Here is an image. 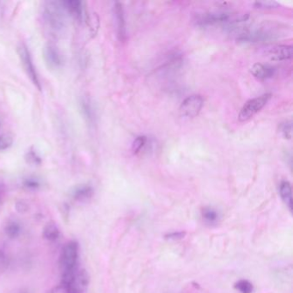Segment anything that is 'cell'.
Here are the masks:
<instances>
[{
  "mask_svg": "<svg viewBox=\"0 0 293 293\" xmlns=\"http://www.w3.org/2000/svg\"><path fill=\"white\" fill-rule=\"evenodd\" d=\"M114 14H115V22L117 27V36L120 41H123L126 40V22L124 16L123 6L122 4L116 2L114 6Z\"/></svg>",
  "mask_w": 293,
  "mask_h": 293,
  "instance_id": "obj_7",
  "label": "cell"
},
{
  "mask_svg": "<svg viewBox=\"0 0 293 293\" xmlns=\"http://www.w3.org/2000/svg\"><path fill=\"white\" fill-rule=\"evenodd\" d=\"M61 2L47 1L43 6L42 16L45 23L50 31L55 33H60L65 27V15Z\"/></svg>",
  "mask_w": 293,
  "mask_h": 293,
  "instance_id": "obj_1",
  "label": "cell"
},
{
  "mask_svg": "<svg viewBox=\"0 0 293 293\" xmlns=\"http://www.w3.org/2000/svg\"><path fill=\"white\" fill-rule=\"evenodd\" d=\"M280 194L283 201L285 203L288 208L291 211L292 210V195H291V186L289 181H284L280 183Z\"/></svg>",
  "mask_w": 293,
  "mask_h": 293,
  "instance_id": "obj_16",
  "label": "cell"
},
{
  "mask_svg": "<svg viewBox=\"0 0 293 293\" xmlns=\"http://www.w3.org/2000/svg\"><path fill=\"white\" fill-rule=\"evenodd\" d=\"M47 293H68V290L63 285L60 284L59 285H55V287H52V289H50Z\"/></svg>",
  "mask_w": 293,
  "mask_h": 293,
  "instance_id": "obj_26",
  "label": "cell"
},
{
  "mask_svg": "<svg viewBox=\"0 0 293 293\" xmlns=\"http://www.w3.org/2000/svg\"><path fill=\"white\" fill-rule=\"evenodd\" d=\"M68 293H78L77 291H74V290H68Z\"/></svg>",
  "mask_w": 293,
  "mask_h": 293,
  "instance_id": "obj_28",
  "label": "cell"
},
{
  "mask_svg": "<svg viewBox=\"0 0 293 293\" xmlns=\"http://www.w3.org/2000/svg\"><path fill=\"white\" fill-rule=\"evenodd\" d=\"M60 233L61 232L57 224L55 221H49L43 227L42 236L47 241L55 242L59 238Z\"/></svg>",
  "mask_w": 293,
  "mask_h": 293,
  "instance_id": "obj_13",
  "label": "cell"
},
{
  "mask_svg": "<svg viewBox=\"0 0 293 293\" xmlns=\"http://www.w3.org/2000/svg\"><path fill=\"white\" fill-rule=\"evenodd\" d=\"M269 56L273 61H287L292 57V47L287 45L275 46L269 50Z\"/></svg>",
  "mask_w": 293,
  "mask_h": 293,
  "instance_id": "obj_9",
  "label": "cell"
},
{
  "mask_svg": "<svg viewBox=\"0 0 293 293\" xmlns=\"http://www.w3.org/2000/svg\"><path fill=\"white\" fill-rule=\"evenodd\" d=\"M270 98H271V94H264L262 96L247 101L239 113V121L245 122L250 120L254 115H256L259 111L266 106Z\"/></svg>",
  "mask_w": 293,
  "mask_h": 293,
  "instance_id": "obj_3",
  "label": "cell"
},
{
  "mask_svg": "<svg viewBox=\"0 0 293 293\" xmlns=\"http://www.w3.org/2000/svg\"><path fill=\"white\" fill-rule=\"evenodd\" d=\"M79 248L76 241H70L65 244L60 257L61 272L71 271L77 269Z\"/></svg>",
  "mask_w": 293,
  "mask_h": 293,
  "instance_id": "obj_2",
  "label": "cell"
},
{
  "mask_svg": "<svg viewBox=\"0 0 293 293\" xmlns=\"http://www.w3.org/2000/svg\"><path fill=\"white\" fill-rule=\"evenodd\" d=\"M44 61L47 67L52 70H57L62 66V59L57 48L51 44H48L43 49Z\"/></svg>",
  "mask_w": 293,
  "mask_h": 293,
  "instance_id": "obj_6",
  "label": "cell"
},
{
  "mask_svg": "<svg viewBox=\"0 0 293 293\" xmlns=\"http://www.w3.org/2000/svg\"><path fill=\"white\" fill-rule=\"evenodd\" d=\"M250 72L254 77L258 79L265 80L274 77L275 69L269 65L261 63H255L250 69Z\"/></svg>",
  "mask_w": 293,
  "mask_h": 293,
  "instance_id": "obj_10",
  "label": "cell"
},
{
  "mask_svg": "<svg viewBox=\"0 0 293 293\" xmlns=\"http://www.w3.org/2000/svg\"><path fill=\"white\" fill-rule=\"evenodd\" d=\"M280 131L282 134L284 138L290 140V138H291V123L290 122H285V123L281 124L280 126Z\"/></svg>",
  "mask_w": 293,
  "mask_h": 293,
  "instance_id": "obj_25",
  "label": "cell"
},
{
  "mask_svg": "<svg viewBox=\"0 0 293 293\" xmlns=\"http://www.w3.org/2000/svg\"><path fill=\"white\" fill-rule=\"evenodd\" d=\"M236 288L241 293H252L253 285L248 280H240L236 284Z\"/></svg>",
  "mask_w": 293,
  "mask_h": 293,
  "instance_id": "obj_19",
  "label": "cell"
},
{
  "mask_svg": "<svg viewBox=\"0 0 293 293\" xmlns=\"http://www.w3.org/2000/svg\"><path fill=\"white\" fill-rule=\"evenodd\" d=\"M80 106H81V111H82L83 116L85 117V121H87L90 125H93L96 118H95V111H94L91 101L88 98H83Z\"/></svg>",
  "mask_w": 293,
  "mask_h": 293,
  "instance_id": "obj_15",
  "label": "cell"
},
{
  "mask_svg": "<svg viewBox=\"0 0 293 293\" xmlns=\"http://www.w3.org/2000/svg\"><path fill=\"white\" fill-rule=\"evenodd\" d=\"M94 195V190L91 186L84 185L75 189L72 193V197L79 202H85L90 200Z\"/></svg>",
  "mask_w": 293,
  "mask_h": 293,
  "instance_id": "obj_14",
  "label": "cell"
},
{
  "mask_svg": "<svg viewBox=\"0 0 293 293\" xmlns=\"http://www.w3.org/2000/svg\"><path fill=\"white\" fill-rule=\"evenodd\" d=\"M62 6L66 11H68L72 17H74L76 19L81 20L84 15V7L83 3L78 0H68V1H63L61 2Z\"/></svg>",
  "mask_w": 293,
  "mask_h": 293,
  "instance_id": "obj_12",
  "label": "cell"
},
{
  "mask_svg": "<svg viewBox=\"0 0 293 293\" xmlns=\"http://www.w3.org/2000/svg\"><path fill=\"white\" fill-rule=\"evenodd\" d=\"M4 231H5L6 236L9 238H17L19 236L20 233H21V226L18 223L14 221V220H11L6 224Z\"/></svg>",
  "mask_w": 293,
  "mask_h": 293,
  "instance_id": "obj_17",
  "label": "cell"
},
{
  "mask_svg": "<svg viewBox=\"0 0 293 293\" xmlns=\"http://www.w3.org/2000/svg\"><path fill=\"white\" fill-rule=\"evenodd\" d=\"M17 52H18L20 61L22 62V66L27 73L28 77L31 78V82L33 83V85L38 89L39 91H41V85L39 80L38 74L36 72L31 52H30V50L28 49L27 46L24 44H21L17 48Z\"/></svg>",
  "mask_w": 293,
  "mask_h": 293,
  "instance_id": "obj_4",
  "label": "cell"
},
{
  "mask_svg": "<svg viewBox=\"0 0 293 293\" xmlns=\"http://www.w3.org/2000/svg\"><path fill=\"white\" fill-rule=\"evenodd\" d=\"M24 186L27 189H36L39 188L40 184H39L38 181L34 180V179H28L24 181Z\"/></svg>",
  "mask_w": 293,
  "mask_h": 293,
  "instance_id": "obj_27",
  "label": "cell"
},
{
  "mask_svg": "<svg viewBox=\"0 0 293 293\" xmlns=\"http://www.w3.org/2000/svg\"><path fill=\"white\" fill-rule=\"evenodd\" d=\"M9 264L10 260L8 255L5 250L0 249V274L6 271V269H8Z\"/></svg>",
  "mask_w": 293,
  "mask_h": 293,
  "instance_id": "obj_21",
  "label": "cell"
},
{
  "mask_svg": "<svg viewBox=\"0 0 293 293\" xmlns=\"http://www.w3.org/2000/svg\"><path fill=\"white\" fill-rule=\"evenodd\" d=\"M13 144V139L8 135H0V151L10 148Z\"/></svg>",
  "mask_w": 293,
  "mask_h": 293,
  "instance_id": "obj_20",
  "label": "cell"
},
{
  "mask_svg": "<svg viewBox=\"0 0 293 293\" xmlns=\"http://www.w3.org/2000/svg\"><path fill=\"white\" fill-rule=\"evenodd\" d=\"M255 6L256 8L273 9L276 8L280 5L275 1H259V2H255Z\"/></svg>",
  "mask_w": 293,
  "mask_h": 293,
  "instance_id": "obj_24",
  "label": "cell"
},
{
  "mask_svg": "<svg viewBox=\"0 0 293 293\" xmlns=\"http://www.w3.org/2000/svg\"><path fill=\"white\" fill-rule=\"evenodd\" d=\"M90 282V278L87 272L84 269H77L75 274L74 280L68 290H74L78 293H84L87 289L88 285Z\"/></svg>",
  "mask_w": 293,
  "mask_h": 293,
  "instance_id": "obj_8",
  "label": "cell"
},
{
  "mask_svg": "<svg viewBox=\"0 0 293 293\" xmlns=\"http://www.w3.org/2000/svg\"><path fill=\"white\" fill-rule=\"evenodd\" d=\"M204 100L200 95H193L187 97L180 107L181 116L185 118H195L202 109Z\"/></svg>",
  "mask_w": 293,
  "mask_h": 293,
  "instance_id": "obj_5",
  "label": "cell"
},
{
  "mask_svg": "<svg viewBox=\"0 0 293 293\" xmlns=\"http://www.w3.org/2000/svg\"><path fill=\"white\" fill-rule=\"evenodd\" d=\"M230 15L228 13H206L198 17L197 22L201 25H210L219 22H228Z\"/></svg>",
  "mask_w": 293,
  "mask_h": 293,
  "instance_id": "obj_11",
  "label": "cell"
},
{
  "mask_svg": "<svg viewBox=\"0 0 293 293\" xmlns=\"http://www.w3.org/2000/svg\"><path fill=\"white\" fill-rule=\"evenodd\" d=\"M26 160L31 165H41V159L36 151H31L26 155Z\"/></svg>",
  "mask_w": 293,
  "mask_h": 293,
  "instance_id": "obj_23",
  "label": "cell"
},
{
  "mask_svg": "<svg viewBox=\"0 0 293 293\" xmlns=\"http://www.w3.org/2000/svg\"><path fill=\"white\" fill-rule=\"evenodd\" d=\"M146 142H147V139L145 136L137 137V139L132 143V147H131L134 153L137 154L142 151L143 148L146 145Z\"/></svg>",
  "mask_w": 293,
  "mask_h": 293,
  "instance_id": "obj_18",
  "label": "cell"
},
{
  "mask_svg": "<svg viewBox=\"0 0 293 293\" xmlns=\"http://www.w3.org/2000/svg\"><path fill=\"white\" fill-rule=\"evenodd\" d=\"M0 204H1V198H0Z\"/></svg>",
  "mask_w": 293,
  "mask_h": 293,
  "instance_id": "obj_29",
  "label": "cell"
},
{
  "mask_svg": "<svg viewBox=\"0 0 293 293\" xmlns=\"http://www.w3.org/2000/svg\"><path fill=\"white\" fill-rule=\"evenodd\" d=\"M203 218L206 222L215 223L218 220V214L214 209L206 208L203 211Z\"/></svg>",
  "mask_w": 293,
  "mask_h": 293,
  "instance_id": "obj_22",
  "label": "cell"
}]
</instances>
